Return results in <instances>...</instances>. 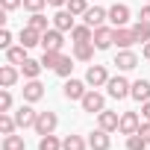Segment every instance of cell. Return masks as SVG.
<instances>
[{
  "instance_id": "1",
  "label": "cell",
  "mask_w": 150,
  "mask_h": 150,
  "mask_svg": "<svg viewBox=\"0 0 150 150\" xmlns=\"http://www.w3.org/2000/svg\"><path fill=\"white\" fill-rule=\"evenodd\" d=\"M129 88H132V83H127V77H109V83H106V91H109V97H115V100L129 97Z\"/></svg>"
},
{
  "instance_id": "2",
  "label": "cell",
  "mask_w": 150,
  "mask_h": 150,
  "mask_svg": "<svg viewBox=\"0 0 150 150\" xmlns=\"http://www.w3.org/2000/svg\"><path fill=\"white\" fill-rule=\"evenodd\" d=\"M80 103H83V112H91V115L106 109V97H103L100 91H94V88H88V91H86V97H83Z\"/></svg>"
},
{
  "instance_id": "3",
  "label": "cell",
  "mask_w": 150,
  "mask_h": 150,
  "mask_svg": "<svg viewBox=\"0 0 150 150\" xmlns=\"http://www.w3.org/2000/svg\"><path fill=\"white\" fill-rule=\"evenodd\" d=\"M56 124H59V118H56V112H38V118H35V132L38 135H50L53 129H56Z\"/></svg>"
},
{
  "instance_id": "4",
  "label": "cell",
  "mask_w": 150,
  "mask_h": 150,
  "mask_svg": "<svg viewBox=\"0 0 150 150\" xmlns=\"http://www.w3.org/2000/svg\"><path fill=\"white\" fill-rule=\"evenodd\" d=\"M91 41H94L97 50H109V47L115 44V27H97Z\"/></svg>"
},
{
  "instance_id": "5",
  "label": "cell",
  "mask_w": 150,
  "mask_h": 150,
  "mask_svg": "<svg viewBox=\"0 0 150 150\" xmlns=\"http://www.w3.org/2000/svg\"><path fill=\"white\" fill-rule=\"evenodd\" d=\"M86 83H88L91 88H100V86H106V83H109V71H106L103 65H91V68L86 71Z\"/></svg>"
},
{
  "instance_id": "6",
  "label": "cell",
  "mask_w": 150,
  "mask_h": 150,
  "mask_svg": "<svg viewBox=\"0 0 150 150\" xmlns=\"http://www.w3.org/2000/svg\"><path fill=\"white\" fill-rule=\"evenodd\" d=\"M86 86H88L86 80H68V83H65V88H62V94H65L68 100H83V97H86V91H88Z\"/></svg>"
},
{
  "instance_id": "7",
  "label": "cell",
  "mask_w": 150,
  "mask_h": 150,
  "mask_svg": "<svg viewBox=\"0 0 150 150\" xmlns=\"http://www.w3.org/2000/svg\"><path fill=\"white\" fill-rule=\"evenodd\" d=\"M83 21H86L91 30H97V27H103V21H109V12L100 9V6H88L86 15H83Z\"/></svg>"
},
{
  "instance_id": "8",
  "label": "cell",
  "mask_w": 150,
  "mask_h": 150,
  "mask_svg": "<svg viewBox=\"0 0 150 150\" xmlns=\"http://www.w3.org/2000/svg\"><path fill=\"white\" fill-rule=\"evenodd\" d=\"M62 44H65V38H62V30L50 27L47 33H41V47H44V50H62Z\"/></svg>"
},
{
  "instance_id": "9",
  "label": "cell",
  "mask_w": 150,
  "mask_h": 150,
  "mask_svg": "<svg viewBox=\"0 0 150 150\" xmlns=\"http://www.w3.org/2000/svg\"><path fill=\"white\" fill-rule=\"evenodd\" d=\"M138 127H141V118H138V112H124V115H121V124H118V132H124V135H132V132H138Z\"/></svg>"
},
{
  "instance_id": "10",
  "label": "cell",
  "mask_w": 150,
  "mask_h": 150,
  "mask_svg": "<svg viewBox=\"0 0 150 150\" xmlns=\"http://www.w3.org/2000/svg\"><path fill=\"white\" fill-rule=\"evenodd\" d=\"M35 118H38V112H35L30 103H24V106L15 112V121H18V127H21V129H27V127H35Z\"/></svg>"
},
{
  "instance_id": "11",
  "label": "cell",
  "mask_w": 150,
  "mask_h": 150,
  "mask_svg": "<svg viewBox=\"0 0 150 150\" xmlns=\"http://www.w3.org/2000/svg\"><path fill=\"white\" fill-rule=\"evenodd\" d=\"M109 21H112V27H127V21H129V6H127V3H115V6L109 9Z\"/></svg>"
},
{
  "instance_id": "12",
  "label": "cell",
  "mask_w": 150,
  "mask_h": 150,
  "mask_svg": "<svg viewBox=\"0 0 150 150\" xmlns=\"http://www.w3.org/2000/svg\"><path fill=\"white\" fill-rule=\"evenodd\" d=\"M74 18H77V15H71L68 9H59V12L53 15V27L62 30V33H71L74 27H77V24H74Z\"/></svg>"
},
{
  "instance_id": "13",
  "label": "cell",
  "mask_w": 150,
  "mask_h": 150,
  "mask_svg": "<svg viewBox=\"0 0 150 150\" xmlns=\"http://www.w3.org/2000/svg\"><path fill=\"white\" fill-rule=\"evenodd\" d=\"M115 44L121 50H129L135 44V35H132V27H115Z\"/></svg>"
},
{
  "instance_id": "14",
  "label": "cell",
  "mask_w": 150,
  "mask_h": 150,
  "mask_svg": "<svg viewBox=\"0 0 150 150\" xmlns=\"http://www.w3.org/2000/svg\"><path fill=\"white\" fill-rule=\"evenodd\" d=\"M44 97V86L38 83V80H27V86H24V100L27 103H38Z\"/></svg>"
},
{
  "instance_id": "15",
  "label": "cell",
  "mask_w": 150,
  "mask_h": 150,
  "mask_svg": "<svg viewBox=\"0 0 150 150\" xmlns=\"http://www.w3.org/2000/svg\"><path fill=\"white\" fill-rule=\"evenodd\" d=\"M97 124H100V129L112 132V129H118V124H121V115H118V112H109V109H103V112H97Z\"/></svg>"
},
{
  "instance_id": "16",
  "label": "cell",
  "mask_w": 150,
  "mask_h": 150,
  "mask_svg": "<svg viewBox=\"0 0 150 150\" xmlns=\"http://www.w3.org/2000/svg\"><path fill=\"white\" fill-rule=\"evenodd\" d=\"M109 144H112V138H109L106 129H94V132L88 135V147H91V150H109Z\"/></svg>"
},
{
  "instance_id": "17",
  "label": "cell",
  "mask_w": 150,
  "mask_h": 150,
  "mask_svg": "<svg viewBox=\"0 0 150 150\" xmlns=\"http://www.w3.org/2000/svg\"><path fill=\"white\" fill-rule=\"evenodd\" d=\"M115 65H118V71H132V68L138 65V56H135L132 50H121V53L115 56Z\"/></svg>"
},
{
  "instance_id": "18",
  "label": "cell",
  "mask_w": 150,
  "mask_h": 150,
  "mask_svg": "<svg viewBox=\"0 0 150 150\" xmlns=\"http://www.w3.org/2000/svg\"><path fill=\"white\" fill-rule=\"evenodd\" d=\"M129 97H132V100H138V103L150 100V83H147V80H135V83H132V88H129Z\"/></svg>"
},
{
  "instance_id": "19",
  "label": "cell",
  "mask_w": 150,
  "mask_h": 150,
  "mask_svg": "<svg viewBox=\"0 0 150 150\" xmlns=\"http://www.w3.org/2000/svg\"><path fill=\"white\" fill-rule=\"evenodd\" d=\"M94 41H80V44H74V59H80V62H88L94 56Z\"/></svg>"
},
{
  "instance_id": "20",
  "label": "cell",
  "mask_w": 150,
  "mask_h": 150,
  "mask_svg": "<svg viewBox=\"0 0 150 150\" xmlns=\"http://www.w3.org/2000/svg\"><path fill=\"white\" fill-rule=\"evenodd\" d=\"M71 38H74V44H80V41H91L94 38V30L88 27V24H77L71 30Z\"/></svg>"
},
{
  "instance_id": "21",
  "label": "cell",
  "mask_w": 150,
  "mask_h": 150,
  "mask_svg": "<svg viewBox=\"0 0 150 150\" xmlns=\"http://www.w3.org/2000/svg\"><path fill=\"white\" fill-rule=\"evenodd\" d=\"M18 83V71H15V65H3L0 68V86L3 88H12Z\"/></svg>"
},
{
  "instance_id": "22",
  "label": "cell",
  "mask_w": 150,
  "mask_h": 150,
  "mask_svg": "<svg viewBox=\"0 0 150 150\" xmlns=\"http://www.w3.org/2000/svg\"><path fill=\"white\" fill-rule=\"evenodd\" d=\"M21 44L30 50V47H35V44H41V33L38 30H33V27H24L21 30Z\"/></svg>"
},
{
  "instance_id": "23",
  "label": "cell",
  "mask_w": 150,
  "mask_h": 150,
  "mask_svg": "<svg viewBox=\"0 0 150 150\" xmlns=\"http://www.w3.org/2000/svg\"><path fill=\"white\" fill-rule=\"evenodd\" d=\"M132 35H135V44H138V41H141V44H147V41H150V24H147V21L132 24Z\"/></svg>"
},
{
  "instance_id": "24",
  "label": "cell",
  "mask_w": 150,
  "mask_h": 150,
  "mask_svg": "<svg viewBox=\"0 0 150 150\" xmlns=\"http://www.w3.org/2000/svg\"><path fill=\"white\" fill-rule=\"evenodd\" d=\"M41 68H44V65H41V62H35V59H27V62L21 65V71H24V77H27V80H38Z\"/></svg>"
},
{
  "instance_id": "25",
  "label": "cell",
  "mask_w": 150,
  "mask_h": 150,
  "mask_svg": "<svg viewBox=\"0 0 150 150\" xmlns=\"http://www.w3.org/2000/svg\"><path fill=\"white\" fill-rule=\"evenodd\" d=\"M86 147H88V141L83 135H65V141H62V150H86Z\"/></svg>"
},
{
  "instance_id": "26",
  "label": "cell",
  "mask_w": 150,
  "mask_h": 150,
  "mask_svg": "<svg viewBox=\"0 0 150 150\" xmlns=\"http://www.w3.org/2000/svg\"><path fill=\"white\" fill-rule=\"evenodd\" d=\"M6 59H9V65H24L27 62V47L21 44V47H9L6 50Z\"/></svg>"
},
{
  "instance_id": "27",
  "label": "cell",
  "mask_w": 150,
  "mask_h": 150,
  "mask_svg": "<svg viewBox=\"0 0 150 150\" xmlns=\"http://www.w3.org/2000/svg\"><path fill=\"white\" fill-rule=\"evenodd\" d=\"M3 150H27V141L24 135H3Z\"/></svg>"
},
{
  "instance_id": "28",
  "label": "cell",
  "mask_w": 150,
  "mask_h": 150,
  "mask_svg": "<svg viewBox=\"0 0 150 150\" xmlns=\"http://www.w3.org/2000/svg\"><path fill=\"white\" fill-rule=\"evenodd\" d=\"M15 127H18L15 115H9V112H0V132H3V135H12V132H15Z\"/></svg>"
},
{
  "instance_id": "29",
  "label": "cell",
  "mask_w": 150,
  "mask_h": 150,
  "mask_svg": "<svg viewBox=\"0 0 150 150\" xmlns=\"http://www.w3.org/2000/svg\"><path fill=\"white\" fill-rule=\"evenodd\" d=\"M27 27H33V30H38V33H47V30H50V27H47V18H44L41 12H33L30 21H27Z\"/></svg>"
},
{
  "instance_id": "30",
  "label": "cell",
  "mask_w": 150,
  "mask_h": 150,
  "mask_svg": "<svg viewBox=\"0 0 150 150\" xmlns=\"http://www.w3.org/2000/svg\"><path fill=\"white\" fill-rule=\"evenodd\" d=\"M59 59H62V50H44V56L38 59L44 68H56L59 65Z\"/></svg>"
},
{
  "instance_id": "31",
  "label": "cell",
  "mask_w": 150,
  "mask_h": 150,
  "mask_svg": "<svg viewBox=\"0 0 150 150\" xmlns=\"http://www.w3.org/2000/svg\"><path fill=\"white\" fill-rule=\"evenodd\" d=\"M38 150H62V141L50 132V135H41V141H38Z\"/></svg>"
},
{
  "instance_id": "32",
  "label": "cell",
  "mask_w": 150,
  "mask_h": 150,
  "mask_svg": "<svg viewBox=\"0 0 150 150\" xmlns=\"http://www.w3.org/2000/svg\"><path fill=\"white\" fill-rule=\"evenodd\" d=\"M53 71L59 74V77H71V71H74V62H71V56H62V59H59V65H56Z\"/></svg>"
},
{
  "instance_id": "33",
  "label": "cell",
  "mask_w": 150,
  "mask_h": 150,
  "mask_svg": "<svg viewBox=\"0 0 150 150\" xmlns=\"http://www.w3.org/2000/svg\"><path fill=\"white\" fill-rule=\"evenodd\" d=\"M71 15H86V9H88V0H68V6H65Z\"/></svg>"
},
{
  "instance_id": "34",
  "label": "cell",
  "mask_w": 150,
  "mask_h": 150,
  "mask_svg": "<svg viewBox=\"0 0 150 150\" xmlns=\"http://www.w3.org/2000/svg\"><path fill=\"white\" fill-rule=\"evenodd\" d=\"M147 147V141L141 138V132H132V135H127V150H144Z\"/></svg>"
},
{
  "instance_id": "35",
  "label": "cell",
  "mask_w": 150,
  "mask_h": 150,
  "mask_svg": "<svg viewBox=\"0 0 150 150\" xmlns=\"http://www.w3.org/2000/svg\"><path fill=\"white\" fill-rule=\"evenodd\" d=\"M12 109V94H9V88H3L0 91V112H9Z\"/></svg>"
},
{
  "instance_id": "36",
  "label": "cell",
  "mask_w": 150,
  "mask_h": 150,
  "mask_svg": "<svg viewBox=\"0 0 150 150\" xmlns=\"http://www.w3.org/2000/svg\"><path fill=\"white\" fill-rule=\"evenodd\" d=\"M47 6V0H24V9H30V12H41Z\"/></svg>"
},
{
  "instance_id": "37",
  "label": "cell",
  "mask_w": 150,
  "mask_h": 150,
  "mask_svg": "<svg viewBox=\"0 0 150 150\" xmlns=\"http://www.w3.org/2000/svg\"><path fill=\"white\" fill-rule=\"evenodd\" d=\"M0 47H3V50L12 47V33L9 30H0Z\"/></svg>"
},
{
  "instance_id": "38",
  "label": "cell",
  "mask_w": 150,
  "mask_h": 150,
  "mask_svg": "<svg viewBox=\"0 0 150 150\" xmlns=\"http://www.w3.org/2000/svg\"><path fill=\"white\" fill-rule=\"evenodd\" d=\"M0 6H3L6 12H12V9H18V6H24V0H0Z\"/></svg>"
},
{
  "instance_id": "39",
  "label": "cell",
  "mask_w": 150,
  "mask_h": 150,
  "mask_svg": "<svg viewBox=\"0 0 150 150\" xmlns=\"http://www.w3.org/2000/svg\"><path fill=\"white\" fill-rule=\"evenodd\" d=\"M138 132H141V138H144V141L150 144V121H144V124L138 127Z\"/></svg>"
},
{
  "instance_id": "40",
  "label": "cell",
  "mask_w": 150,
  "mask_h": 150,
  "mask_svg": "<svg viewBox=\"0 0 150 150\" xmlns=\"http://www.w3.org/2000/svg\"><path fill=\"white\" fill-rule=\"evenodd\" d=\"M138 21H147V24H150V3H147V6L141 9V15H138Z\"/></svg>"
},
{
  "instance_id": "41",
  "label": "cell",
  "mask_w": 150,
  "mask_h": 150,
  "mask_svg": "<svg viewBox=\"0 0 150 150\" xmlns=\"http://www.w3.org/2000/svg\"><path fill=\"white\" fill-rule=\"evenodd\" d=\"M141 115H144V121H150V100L141 103Z\"/></svg>"
},
{
  "instance_id": "42",
  "label": "cell",
  "mask_w": 150,
  "mask_h": 150,
  "mask_svg": "<svg viewBox=\"0 0 150 150\" xmlns=\"http://www.w3.org/2000/svg\"><path fill=\"white\" fill-rule=\"evenodd\" d=\"M50 6H68V0H47Z\"/></svg>"
},
{
  "instance_id": "43",
  "label": "cell",
  "mask_w": 150,
  "mask_h": 150,
  "mask_svg": "<svg viewBox=\"0 0 150 150\" xmlns=\"http://www.w3.org/2000/svg\"><path fill=\"white\" fill-rule=\"evenodd\" d=\"M141 53H144V59H150V41L144 44V50H141Z\"/></svg>"
},
{
  "instance_id": "44",
  "label": "cell",
  "mask_w": 150,
  "mask_h": 150,
  "mask_svg": "<svg viewBox=\"0 0 150 150\" xmlns=\"http://www.w3.org/2000/svg\"><path fill=\"white\" fill-rule=\"evenodd\" d=\"M147 3H150V0H147Z\"/></svg>"
}]
</instances>
